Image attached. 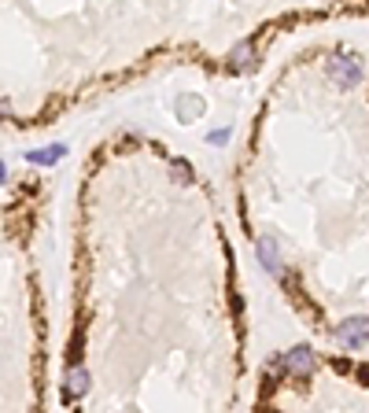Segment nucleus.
<instances>
[{"instance_id":"f257e3e1","label":"nucleus","mask_w":369,"mask_h":413,"mask_svg":"<svg viewBox=\"0 0 369 413\" xmlns=\"http://www.w3.org/2000/svg\"><path fill=\"white\" fill-rule=\"evenodd\" d=\"M336 340L343 347H362L369 340V317H347V321H340Z\"/></svg>"},{"instance_id":"f03ea898","label":"nucleus","mask_w":369,"mask_h":413,"mask_svg":"<svg viewBox=\"0 0 369 413\" xmlns=\"http://www.w3.org/2000/svg\"><path fill=\"white\" fill-rule=\"evenodd\" d=\"M333 78L343 85V89H351V85L362 81V63L358 59H336L333 63Z\"/></svg>"},{"instance_id":"7ed1b4c3","label":"nucleus","mask_w":369,"mask_h":413,"mask_svg":"<svg viewBox=\"0 0 369 413\" xmlns=\"http://www.w3.org/2000/svg\"><path fill=\"white\" fill-rule=\"evenodd\" d=\"M229 63H233V71H255V63H258V49L251 45V41H241L233 52H229Z\"/></svg>"},{"instance_id":"20e7f679","label":"nucleus","mask_w":369,"mask_h":413,"mask_svg":"<svg viewBox=\"0 0 369 413\" xmlns=\"http://www.w3.org/2000/svg\"><path fill=\"white\" fill-rule=\"evenodd\" d=\"M285 362H288L292 373H310V369H314V351H310V347H292Z\"/></svg>"},{"instance_id":"39448f33","label":"nucleus","mask_w":369,"mask_h":413,"mask_svg":"<svg viewBox=\"0 0 369 413\" xmlns=\"http://www.w3.org/2000/svg\"><path fill=\"white\" fill-rule=\"evenodd\" d=\"M258 258H263V266H266L270 273H277V270H280V258H277V240H273V236H263V240H258Z\"/></svg>"},{"instance_id":"423d86ee","label":"nucleus","mask_w":369,"mask_h":413,"mask_svg":"<svg viewBox=\"0 0 369 413\" xmlns=\"http://www.w3.org/2000/svg\"><path fill=\"white\" fill-rule=\"evenodd\" d=\"M63 155H67V148H63V144H49V148H37V151H30V163H37V166L45 163V166H49V163H59Z\"/></svg>"},{"instance_id":"0eeeda50","label":"nucleus","mask_w":369,"mask_h":413,"mask_svg":"<svg viewBox=\"0 0 369 413\" xmlns=\"http://www.w3.org/2000/svg\"><path fill=\"white\" fill-rule=\"evenodd\" d=\"M67 391L71 395H85V391H89V373H85L81 365H74L67 373Z\"/></svg>"},{"instance_id":"6e6552de","label":"nucleus","mask_w":369,"mask_h":413,"mask_svg":"<svg viewBox=\"0 0 369 413\" xmlns=\"http://www.w3.org/2000/svg\"><path fill=\"white\" fill-rule=\"evenodd\" d=\"M170 173H173V178H178V181H188V178H192L188 163H170Z\"/></svg>"},{"instance_id":"1a4fd4ad","label":"nucleus","mask_w":369,"mask_h":413,"mask_svg":"<svg viewBox=\"0 0 369 413\" xmlns=\"http://www.w3.org/2000/svg\"><path fill=\"white\" fill-rule=\"evenodd\" d=\"M358 377H362V380L369 384V365H362V369H358Z\"/></svg>"}]
</instances>
